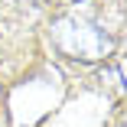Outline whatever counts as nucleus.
Returning <instances> with one entry per match:
<instances>
[{"instance_id":"f257e3e1","label":"nucleus","mask_w":127,"mask_h":127,"mask_svg":"<svg viewBox=\"0 0 127 127\" xmlns=\"http://www.w3.org/2000/svg\"><path fill=\"white\" fill-rule=\"evenodd\" d=\"M52 42L62 49L65 56L72 59H85V62H95V59H108L111 56V36L101 23L88 20V16H78V13H65L52 23Z\"/></svg>"}]
</instances>
